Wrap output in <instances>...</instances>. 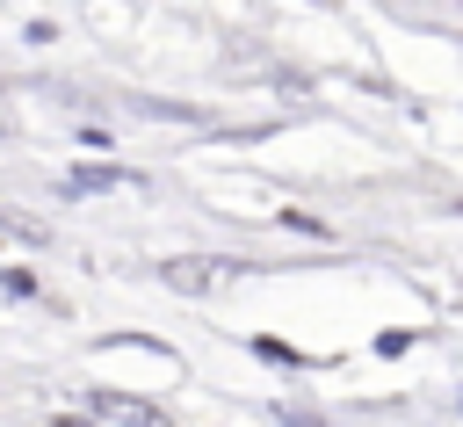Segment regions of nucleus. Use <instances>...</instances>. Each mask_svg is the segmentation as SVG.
<instances>
[{
	"label": "nucleus",
	"mask_w": 463,
	"mask_h": 427,
	"mask_svg": "<svg viewBox=\"0 0 463 427\" xmlns=\"http://www.w3.org/2000/svg\"><path fill=\"white\" fill-rule=\"evenodd\" d=\"M58 427H87V420H58Z\"/></svg>",
	"instance_id": "obj_3"
},
{
	"label": "nucleus",
	"mask_w": 463,
	"mask_h": 427,
	"mask_svg": "<svg viewBox=\"0 0 463 427\" xmlns=\"http://www.w3.org/2000/svg\"><path fill=\"white\" fill-rule=\"evenodd\" d=\"M253 355H260V362H289V369H297V362H304V355H297V347H289V340H253Z\"/></svg>",
	"instance_id": "obj_2"
},
{
	"label": "nucleus",
	"mask_w": 463,
	"mask_h": 427,
	"mask_svg": "<svg viewBox=\"0 0 463 427\" xmlns=\"http://www.w3.org/2000/svg\"><path fill=\"white\" fill-rule=\"evenodd\" d=\"M0 289H7V297H36V275H29V268H0Z\"/></svg>",
	"instance_id": "obj_1"
}]
</instances>
